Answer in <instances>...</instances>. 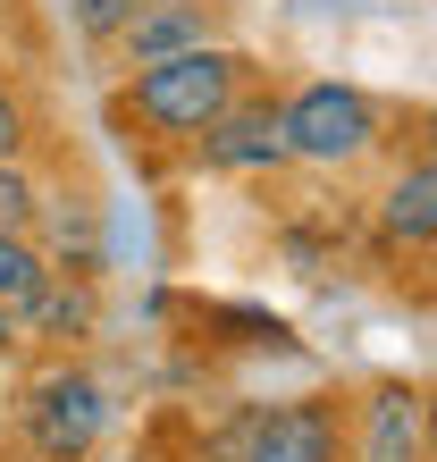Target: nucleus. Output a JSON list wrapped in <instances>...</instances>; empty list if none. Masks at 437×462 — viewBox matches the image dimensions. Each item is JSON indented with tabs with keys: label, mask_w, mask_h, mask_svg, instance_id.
Returning <instances> with one entry per match:
<instances>
[{
	"label": "nucleus",
	"mask_w": 437,
	"mask_h": 462,
	"mask_svg": "<svg viewBox=\"0 0 437 462\" xmlns=\"http://www.w3.org/2000/svg\"><path fill=\"white\" fill-rule=\"evenodd\" d=\"M345 462H429L413 378H370L362 395H345Z\"/></svg>",
	"instance_id": "obj_6"
},
{
	"label": "nucleus",
	"mask_w": 437,
	"mask_h": 462,
	"mask_svg": "<svg viewBox=\"0 0 437 462\" xmlns=\"http://www.w3.org/2000/svg\"><path fill=\"white\" fill-rule=\"evenodd\" d=\"M34 244H42V261L60 269V278H101V261H109L101 202L85 194V185H60V194H42V210H34Z\"/></svg>",
	"instance_id": "obj_8"
},
{
	"label": "nucleus",
	"mask_w": 437,
	"mask_h": 462,
	"mask_svg": "<svg viewBox=\"0 0 437 462\" xmlns=\"http://www.w3.org/2000/svg\"><path fill=\"white\" fill-rule=\"evenodd\" d=\"M85 462H152V454H118V446H101V454H85Z\"/></svg>",
	"instance_id": "obj_17"
},
{
	"label": "nucleus",
	"mask_w": 437,
	"mask_h": 462,
	"mask_svg": "<svg viewBox=\"0 0 437 462\" xmlns=\"http://www.w3.org/2000/svg\"><path fill=\"white\" fill-rule=\"evenodd\" d=\"M194 160L202 177H278V169H294L286 160V134H278V93H244L236 110H218L202 134H194Z\"/></svg>",
	"instance_id": "obj_5"
},
{
	"label": "nucleus",
	"mask_w": 437,
	"mask_h": 462,
	"mask_svg": "<svg viewBox=\"0 0 437 462\" xmlns=\"http://www.w3.org/2000/svg\"><path fill=\"white\" fill-rule=\"evenodd\" d=\"M17 328H25V345H51V353L85 345L101 328V278H60V269H51L42 294L17 311Z\"/></svg>",
	"instance_id": "obj_10"
},
{
	"label": "nucleus",
	"mask_w": 437,
	"mask_h": 462,
	"mask_svg": "<svg viewBox=\"0 0 437 462\" xmlns=\"http://www.w3.org/2000/svg\"><path fill=\"white\" fill-rule=\"evenodd\" d=\"M34 210H42V177L25 169V160H0V227L34 236Z\"/></svg>",
	"instance_id": "obj_12"
},
{
	"label": "nucleus",
	"mask_w": 437,
	"mask_h": 462,
	"mask_svg": "<svg viewBox=\"0 0 437 462\" xmlns=\"http://www.w3.org/2000/svg\"><path fill=\"white\" fill-rule=\"evenodd\" d=\"M278 134L294 169H362L387 143V110H378V93L345 85V76H311V85L278 93Z\"/></svg>",
	"instance_id": "obj_3"
},
{
	"label": "nucleus",
	"mask_w": 437,
	"mask_h": 462,
	"mask_svg": "<svg viewBox=\"0 0 437 462\" xmlns=\"http://www.w3.org/2000/svg\"><path fill=\"white\" fill-rule=\"evenodd\" d=\"M135 17V0H68V34L76 42H93V51H109L118 42V25Z\"/></svg>",
	"instance_id": "obj_13"
},
{
	"label": "nucleus",
	"mask_w": 437,
	"mask_h": 462,
	"mask_svg": "<svg viewBox=\"0 0 437 462\" xmlns=\"http://www.w3.org/2000/svg\"><path fill=\"white\" fill-rule=\"evenodd\" d=\"M17 345H25V328H17V311H9V303H0V370H9V362H17Z\"/></svg>",
	"instance_id": "obj_16"
},
{
	"label": "nucleus",
	"mask_w": 437,
	"mask_h": 462,
	"mask_svg": "<svg viewBox=\"0 0 437 462\" xmlns=\"http://www.w3.org/2000/svg\"><path fill=\"white\" fill-rule=\"evenodd\" d=\"M421 454L437 462V387H421Z\"/></svg>",
	"instance_id": "obj_15"
},
{
	"label": "nucleus",
	"mask_w": 437,
	"mask_h": 462,
	"mask_svg": "<svg viewBox=\"0 0 437 462\" xmlns=\"http://www.w3.org/2000/svg\"><path fill=\"white\" fill-rule=\"evenodd\" d=\"M370 244L378 253H429L437 244V152H413L387 177V194L370 210Z\"/></svg>",
	"instance_id": "obj_9"
},
{
	"label": "nucleus",
	"mask_w": 437,
	"mask_h": 462,
	"mask_svg": "<svg viewBox=\"0 0 437 462\" xmlns=\"http://www.w3.org/2000/svg\"><path fill=\"white\" fill-rule=\"evenodd\" d=\"M109 429H118V403H109V387L85 370V362H42L34 378L17 387V438L34 462H85L109 446Z\"/></svg>",
	"instance_id": "obj_4"
},
{
	"label": "nucleus",
	"mask_w": 437,
	"mask_h": 462,
	"mask_svg": "<svg viewBox=\"0 0 437 462\" xmlns=\"http://www.w3.org/2000/svg\"><path fill=\"white\" fill-rule=\"evenodd\" d=\"M210 462H345V395L303 387V395L236 403L210 429Z\"/></svg>",
	"instance_id": "obj_2"
},
{
	"label": "nucleus",
	"mask_w": 437,
	"mask_h": 462,
	"mask_svg": "<svg viewBox=\"0 0 437 462\" xmlns=\"http://www.w3.org/2000/svg\"><path fill=\"white\" fill-rule=\"evenodd\" d=\"M202 42H228L218 34V0H135V17L118 25V68H160L177 51H202Z\"/></svg>",
	"instance_id": "obj_7"
},
{
	"label": "nucleus",
	"mask_w": 437,
	"mask_h": 462,
	"mask_svg": "<svg viewBox=\"0 0 437 462\" xmlns=\"http://www.w3.org/2000/svg\"><path fill=\"white\" fill-rule=\"evenodd\" d=\"M42 278H51L42 244H34V236H9V227H0V303H9V311H25V303L42 294Z\"/></svg>",
	"instance_id": "obj_11"
},
{
	"label": "nucleus",
	"mask_w": 437,
	"mask_h": 462,
	"mask_svg": "<svg viewBox=\"0 0 437 462\" xmlns=\"http://www.w3.org/2000/svg\"><path fill=\"white\" fill-rule=\"evenodd\" d=\"M261 85V60L236 42H202V51H177L160 68H126L118 85V126L135 134L144 152H194V134L236 110L244 93Z\"/></svg>",
	"instance_id": "obj_1"
},
{
	"label": "nucleus",
	"mask_w": 437,
	"mask_h": 462,
	"mask_svg": "<svg viewBox=\"0 0 437 462\" xmlns=\"http://www.w3.org/2000/svg\"><path fill=\"white\" fill-rule=\"evenodd\" d=\"M25 134H34L25 126V101H17L9 76H0V160H25Z\"/></svg>",
	"instance_id": "obj_14"
},
{
	"label": "nucleus",
	"mask_w": 437,
	"mask_h": 462,
	"mask_svg": "<svg viewBox=\"0 0 437 462\" xmlns=\"http://www.w3.org/2000/svg\"><path fill=\"white\" fill-rule=\"evenodd\" d=\"M421 278H429V294H437V244H429V253H421Z\"/></svg>",
	"instance_id": "obj_18"
}]
</instances>
